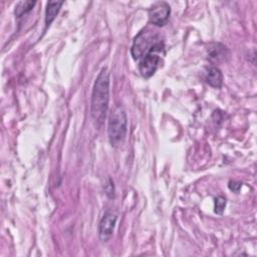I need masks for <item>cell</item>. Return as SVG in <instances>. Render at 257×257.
Segmentation results:
<instances>
[{"instance_id":"1","label":"cell","mask_w":257,"mask_h":257,"mask_svg":"<svg viewBox=\"0 0 257 257\" xmlns=\"http://www.w3.org/2000/svg\"><path fill=\"white\" fill-rule=\"evenodd\" d=\"M109 72L106 67L102 68L93 84L90 102V113L96 123L100 126L105 119L109 102Z\"/></svg>"},{"instance_id":"2","label":"cell","mask_w":257,"mask_h":257,"mask_svg":"<svg viewBox=\"0 0 257 257\" xmlns=\"http://www.w3.org/2000/svg\"><path fill=\"white\" fill-rule=\"evenodd\" d=\"M127 133V116L124 108L116 105L110 112L108 117L107 134L108 140L112 147L120 146Z\"/></svg>"},{"instance_id":"3","label":"cell","mask_w":257,"mask_h":257,"mask_svg":"<svg viewBox=\"0 0 257 257\" xmlns=\"http://www.w3.org/2000/svg\"><path fill=\"white\" fill-rule=\"evenodd\" d=\"M163 43L159 33L151 28H145L134 39L131 53L134 59H141Z\"/></svg>"},{"instance_id":"4","label":"cell","mask_w":257,"mask_h":257,"mask_svg":"<svg viewBox=\"0 0 257 257\" xmlns=\"http://www.w3.org/2000/svg\"><path fill=\"white\" fill-rule=\"evenodd\" d=\"M164 48L165 44L163 42L158 45L154 50L141 58L139 63V71L143 77L150 78L155 74L161 64V56L159 55V53L164 51Z\"/></svg>"},{"instance_id":"5","label":"cell","mask_w":257,"mask_h":257,"mask_svg":"<svg viewBox=\"0 0 257 257\" xmlns=\"http://www.w3.org/2000/svg\"><path fill=\"white\" fill-rule=\"evenodd\" d=\"M170 14L171 7L167 2H157L149 9V20L156 26H164L168 22Z\"/></svg>"},{"instance_id":"6","label":"cell","mask_w":257,"mask_h":257,"mask_svg":"<svg viewBox=\"0 0 257 257\" xmlns=\"http://www.w3.org/2000/svg\"><path fill=\"white\" fill-rule=\"evenodd\" d=\"M117 216L111 212H105L98 225V236L102 242H106L112 235Z\"/></svg>"},{"instance_id":"7","label":"cell","mask_w":257,"mask_h":257,"mask_svg":"<svg viewBox=\"0 0 257 257\" xmlns=\"http://www.w3.org/2000/svg\"><path fill=\"white\" fill-rule=\"evenodd\" d=\"M229 56V51L221 43H212L208 47V58L214 62L225 61L226 57Z\"/></svg>"},{"instance_id":"8","label":"cell","mask_w":257,"mask_h":257,"mask_svg":"<svg viewBox=\"0 0 257 257\" xmlns=\"http://www.w3.org/2000/svg\"><path fill=\"white\" fill-rule=\"evenodd\" d=\"M62 4H63L62 1L47 2L46 9H45V25L46 26H49L52 23V21L55 19L58 12L60 11Z\"/></svg>"},{"instance_id":"9","label":"cell","mask_w":257,"mask_h":257,"mask_svg":"<svg viewBox=\"0 0 257 257\" xmlns=\"http://www.w3.org/2000/svg\"><path fill=\"white\" fill-rule=\"evenodd\" d=\"M206 80L209 83V85L215 88H220L223 83V74L218 67L212 66L207 71Z\"/></svg>"},{"instance_id":"10","label":"cell","mask_w":257,"mask_h":257,"mask_svg":"<svg viewBox=\"0 0 257 257\" xmlns=\"http://www.w3.org/2000/svg\"><path fill=\"white\" fill-rule=\"evenodd\" d=\"M36 4L35 1H21L19 2L16 7H15V10H14V13H15V16L16 17H21L23 16L24 14L28 13L29 11H31L34 7V5Z\"/></svg>"},{"instance_id":"11","label":"cell","mask_w":257,"mask_h":257,"mask_svg":"<svg viewBox=\"0 0 257 257\" xmlns=\"http://www.w3.org/2000/svg\"><path fill=\"white\" fill-rule=\"evenodd\" d=\"M226 204H227V201H226L225 197H223V196L217 197L215 199V203H214V209H215L214 211H215V213L221 215L224 212Z\"/></svg>"},{"instance_id":"12","label":"cell","mask_w":257,"mask_h":257,"mask_svg":"<svg viewBox=\"0 0 257 257\" xmlns=\"http://www.w3.org/2000/svg\"><path fill=\"white\" fill-rule=\"evenodd\" d=\"M105 194L109 197V198H113L114 197V186H113V182L108 179V183L105 185Z\"/></svg>"},{"instance_id":"13","label":"cell","mask_w":257,"mask_h":257,"mask_svg":"<svg viewBox=\"0 0 257 257\" xmlns=\"http://www.w3.org/2000/svg\"><path fill=\"white\" fill-rule=\"evenodd\" d=\"M241 186H242L241 183L235 182V181H230V182H229V185H228L229 189H230L231 191H233L234 193H238L239 190L241 189Z\"/></svg>"}]
</instances>
